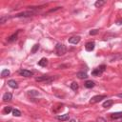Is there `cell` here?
<instances>
[{"label":"cell","mask_w":122,"mask_h":122,"mask_svg":"<svg viewBox=\"0 0 122 122\" xmlns=\"http://www.w3.org/2000/svg\"><path fill=\"white\" fill-rule=\"evenodd\" d=\"M67 52V48L64 44H61V43H57L56 46H55V53L58 56H61V55H64Z\"/></svg>","instance_id":"1"},{"label":"cell","mask_w":122,"mask_h":122,"mask_svg":"<svg viewBox=\"0 0 122 122\" xmlns=\"http://www.w3.org/2000/svg\"><path fill=\"white\" fill-rule=\"evenodd\" d=\"M105 70H106V65H100L99 67H97L96 69H94V70L92 72V76H101L103 72H105Z\"/></svg>","instance_id":"2"},{"label":"cell","mask_w":122,"mask_h":122,"mask_svg":"<svg viewBox=\"0 0 122 122\" xmlns=\"http://www.w3.org/2000/svg\"><path fill=\"white\" fill-rule=\"evenodd\" d=\"M106 95H94V96H93L92 98L90 99V103L91 104H95V103H97V102H100L102 99H104V98H106Z\"/></svg>","instance_id":"3"},{"label":"cell","mask_w":122,"mask_h":122,"mask_svg":"<svg viewBox=\"0 0 122 122\" xmlns=\"http://www.w3.org/2000/svg\"><path fill=\"white\" fill-rule=\"evenodd\" d=\"M54 80V78H52L51 76H40V77H36L35 78V81H37V82H43V81H45V82H52Z\"/></svg>","instance_id":"4"},{"label":"cell","mask_w":122,"mask_h":122,"mask_svg":"<svg viewBox=\"0 0 122 122\" xmlns=\"http://www.w3.org/2000/svg\"><path fill=\"white\" fill-rule=\"evenodd\" d=\"M18 72L20 76H22L24 77H31L34 76V72L31 71H28V70H20Z\"/></svg>","instance_id":"5"},{"label":"cell","mask_w":122,"mask_h":122,"mask_svg":"<svg viewBox=\"0 0 122 122\" xmlns=\"http://www.w3.org/2000/svg\"><path fill=\"white\" fill-rule=\"evenodd\" d=\"M34 14V12H32V11H28V12H23V13H17L16 15H14L15 17H30L32 15Z\"/></svg>","instance_id":"6"},{"label":"cell","mask_w":122,"mask_h":122,"mask_svg":"<svg viewBox=\"0 0 122 122\" xmlns=\"http://www.w3.org/2000/svg\"><path fill=\"white\" fill-rule=\"evenodd\" d=\"M80 36H72V37H70L69 38V43H71V44H78L79 43V41H80Z\"/></svg>","instance_id":"7"},{"label":"cell","mask_w":122,"mask_h":122,"mask_svg":"<svg viewBox=\"0 0 122 122\" xmlns=\"http://www.w3.org/2000/svg\"><path fill=\"white\" fill-rule=\"evenodd\" d=\"M94 46H95L94 42H88V43H86V45H85V49H86L87 52H92V51H93Z\"/></svg>","instance_id":"8"},{"label":"cell","mask_w":122,"mask_h":122,"mask_svg":"<svg viewBox=\"0 0 122 122\" xmlns=\"http://www.w3.org/2000/svg\"><path fill=\"white\" fill-rule=\"evenodd\" d=\"M12 99H13V94L11 93H4V95H3V101L7 102V101H11Z\"/></svg>","instance_id":"9"},{"label":"cell","mask_w":122,"mask_h":122,"mask_svg":"<svg viewBox=\"0 0 122 122\" xmlns=\"http://www.w3.org/2000/svg\"><path fill=\"white\" fill-rule=\"evenodd\" d=\"M114 104V100H112V99H107L105 102H103V104H102V106L104 107V108H106V109H108V108H110V107H112V105Z\"/></svg>","instance_id":"10"},{"label":"cell","mask_w":122,"mask_h":122,"mask_svg":"<svg viewBox=\"0 0 122 122\" xmlns=\"http://www.w3.org/2000/svg\"><path fill=\"white\" fill-rule=\"evenodd\" d=\"M8 85L11 87V88H13V89H17L18 88V84H17V82L15 81V80H9L8 81Z\"/></svg>","instance_id":"11"},{"label":"cell","mask_w":122,"mask_h":122,"mask_svg":"<svg viewBox=\"0 0 122 122\" xmlns=\"http://www.w3.org/2000/svg\"><path fill=\"white\" fill-rule=\"evenodd\" d=\"M76 76L79 79H86L88 77V75L86 74V72H77V74H76Z\"/></svg>","instance_id":"12"},{"label":"cell","mask_w":122,"mask_h":122,"mask_svg":"<svg viewBox=\"0 0 122 122\" xmlns=\"http://www.w3.org/2000/svg\"><path fill=\"white\" fill-rule=\"evenodd\" d=\"M56 118H57L58 120H61V121H67V120H69V114H65L57 115Z\"/></svg>","instance_id":"13"},{"label":"cell","mask_w":122,"mask_h":122,"mask_svg":"<svg viewBox=\"0 0 122 122\" xmlns=\"http://www.w3.org/2000/svg\"><path fill=\"white\" fill-rule=\"evenodd\" d=\"M94 85H95V83H94L93 81H92V80H87V81L85 82V87H86V88H88V89H92V88H93V87H94Z\"/></svg>","instance_id":"14"},{"label":"cell","mask_w":122,"mask_h":122,"mask_svg":"<svg viewBox=\"0 0 122 122\" xmlns=\"http://www.w3.org/2000/svg\"><path fill=\"white\" fill-rule=\"evenodd\" d=\"M18 34H19V31H17L15 34H13V35H11V36L8 38V41H9V42H13V41H15V40H16V38H17Z\"/></svg>","instance_id":"15"},{"label":"cell","mask_w":122,"mask_h":122,"mask_svg":"<svg viewBox=\"0 0 122 122\" xmlns=\"http://www.w3.org/2000/svg\"><path fill=\"white\" fill-rule=\"evenodd\" d=\"M38 65L41 67H46L48 65V59L47 58H41L40 61H38Z\"/></svg>","instance_id":"16"},{"label":"cell","mask_w":122,"mask_h":122,"mask_svg":"<svg viewBox=\"0 0 122 122\" xmlns=\"http://www.w3.org/2000/svg\"><path fill=\"white\" fill-rule=\"evenodd\" d=\"M111 117L113 119H119V118H122V113H114L111 114Z\"/></svg>","instance_id":"17"},{"label":"cell","mask_w":122,"mask_h":122,"mask_svg":"<svg viewBox=\"0 0 122 122\" xmlns=\"http://www.w3.org/2000/svg\"><path fill=\"white\" fill-rule=\"evenodd\" d=\"M105 3H106L105 0H98V1H96V2L94 3V6H95L96 8H100V7H102Z\"/></svg>","instance_id":"18"},{"label":"cell","mask_w":122,"mask_h":122,"mask_svg":"<svg viewBox=\"0 0 122 122\" xmlns=\"http://www.w3.org/2000/svg\"><path fill=\"white\" fill-rule=\"evenodd\" d=\"M10 71L8 69H4L2 72H1V77H6V76H10Z\"/></svg>","instance_id":"19"},{"label":"cell","mask_w":122,"mask_h":122,"mask_svg":"<svg viewBox=\"0 0 122 122\" xmlns=\"http://www.w3.org/2000/svg\"><path fill=\"white\" fill-rule=\"evenodd\" d=\"M11 112H13V109H12L11 106L4 107V110H3V114H10Z\"/></svg>","instance_id":"20"},{"label":"cell","mask_w":122,"mask_h":122,"mask_svg":"<svg viewBox=\"0 0 122 122\" xmlns=\"http://www.w3.org/2000/svg\"><path fill=\"white\" fill-rule=\"evenodd\" d=\"M13 115L16 116V117H19V116H21V112L17 109H13Z\"/></svg>","instance_id":"21"},{"label":"cell","mask_w":122,"mask_h":122,"mask_svg":"<svg viewBox=\"0 0 122 122\" xmlns=\"http://www.w3.org/2000/svg\"><path fill=\"white\" fill-rule=\"evenodd\" d=\"M38 49H39V44H35V45L33 47L31 53H32V54H35V53L38 51Z\"/></svg>","instance_id":"22"},{"label":"cell","mask_w":122,"mask_h":122,"mask_svg":"<svg viewBox=\"0 0 122 122\" xmlns=\"http://www.w3.org/2000/svg\"><path fill=\"white\" fill-rule=\"evenodd\" d=\"M71 88H72V90L76 91V90L78 89V84H77L76 82H72V83L71 84Z\"/></svg>","instance_id":"23"},{"label":"cell","mask_w":122,"mask_h":122,"mask_svg":"<svg viewBox=\"0 0 122 122\" xmlns=\"http://www.w3.org/2000/svg\"><path fill=\"white\" fill-rule=\"evenodd\" d=\"M28 94H29V95H39V93H38L37 91L32 90V91H29V92H28Z\"/></svg>","instance_id":"24"},{"label":"cell","mask_w":122,"mask_h":122,"mask_svg":"<svg viewBox=\"0 0 122 122\" xmlns=\"http://www.w3.org/2000/svg\"><path fill=\"white\" fill-rule=\"evenodd\" d=\"M8 16H3V17H1V19H0V23H1V24H4L5 23V21L6 20H8Z\"/></svg>","instance_id":"25"},{"label":"cell","mask_w":122,"mask_h":122,"mask_svg":"<svg viewBox=\"0 0 122 122\" xmlns=\"http://www.w3.org/2000/svg\"><path fill=\"white\" fill-rule=\"evenodd\" d=\"M98 34V30H93V31L90 32V34H91V35H95V34Z\"/></svg>","instance_id":"26"},{"label":"cell","mask_w":122,"mask_h":122,"mask_svg":"<svg viewBox=\"0 0 122 122\" xmlns=\"http://www.w3.org/2000/svg\"><path fill=\"white\" fill-rule=\"evenodd\" d=\"M97 122H107V120L103 117H99V118H97Z\"/></svg>","instance_id":"27"},{"label":"cell","mask_w":122,"mask_h":122,"mask_svg":"<svg viewBox=\"0 0 122 122\" xmlns=\"http://www.w3.org/2000/svg\"><path fill=\"white\" fill-rule=\"evenodd\" d=\"M116 96H117V97H119V98H122V93H117V94H116Z\"/></svg>","instance_id":"28"},{"label":"cell","mask_w":122,"mask_h":122,"mask_svg":"<svg viewBox=\"0 0 122 122\" xmlns=\"http://www.w3.org/2000/svg\"><path fill=\"white\" fill-rule=\"evenodd\" d=\"M117 24H118V25H121V24H122V20H119V21H117Z\"/></svg>","instance_id":"29"},{"label":"cell","mask_w":122,"mask_h":122,"mask_svg":"<svg viewBox=\"0 0 122 122\" xmlns=\"http://www.w3.org/2000/svg\"><path fill=\"white\" fill-rule=\"evenodd\" d=\"M70 122H76V119H71Z\"/></svg>","instance_id":"30"}]
</instances>
